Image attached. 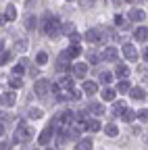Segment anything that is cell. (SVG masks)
<instances>
[{"instance_id": "obj_25", "label": "cell", "mask_w": 148, "mask_h": 150, "mask_svg": "<svg viewBox=\"0 0 148 150\" xmlns=\"http://www.w3.org/2000/svg\"><path fill=\"white\" fill-rule=\"evenodd\" d=\"M35 63H38V65H46L48 63V54L46 52H38V54H35Z\"/></svg>"}, {"instance_id": "obj_42", "label": "cell", "mask_w": 148, "mask_h": 150, "mask_svg": "<svg viewBox=\"0 0 148 150\" xmlns=\"http://www.w3.org/2000/svg\"><path fill=\"white\" fill-rule=\"evenodd\" d=\"M92 2H94V0H79L81 6H88V4H92Z\"/></svg>"}, {"instance_id": "obj_14", "label": "cell", "mask_w": 148, "mask_h": 150, "mask_svg": "<svg viewBox=\"0 0 148 150\" xmlns=\"http://www.w3.org/2000/svg\"><path fill=\"white\" fill-rule=\"evenodd\" d=\"M15 100H17L15 92H6V94H2V106H13Z\"/></svg>"}, {"instance_id": "obj_21", "label": "cell", "mask_w": 148, "mask_h": 150, "mask_svg": "<svg viewBox=\"0 0 148 150\" xmlns=\"http://www.w3.org/2000/svg\"><path fill=\"white\" fill-rule=\"evenodd\" d=\"M132 88H129V81L127 79H119V83H117V92H121V94H125V92H129Z\"/></svg>"}, {"instance_id": "obj_33", "label": "cell", "mask_w": 148, "mask_h": 150, "mask_svg": "<svg viewBox=\"0 0 148 150\" xmlns=\"http://www.w3.org/2000/svg\"><path fill=\"white\" fill-rule=\"evenodd\" d=\"M63 33H67V35L75 33V25H73V23H65V25H63Z\"/></svg>"}, {"instance_id": "obj_6", "label": "cell", "mask_w": 148, "mask_h": 150, "mask_svg": "<svg viewBox=\"0 0 148 150\" xmlns=\"http://www.w3.org/2000/svg\"><path fill=\"white\" fill-rule=\"evenodd\" d=\"M102 59H104V61H108V63H115V61L119 59V50H117V48H113V46L104 48V52H102Z\"/></svg>"}, {"instance_id": "obj_9", "label": "cell", "mask_w": 148, "mask_h": 150, "mask_svg": "<svg viewBox=\"0 0 148 150\" xmlns=\"http://www.w3.org/2000/svg\"><path fill=\"white\" fill-rule=\"evenodd\" d=\"M52 134H54V127L52 125H48L42 134H40V138H38V144H42V146H46L48 142H50V138H52Z\"/></svg>"}, {"instance_id": "obj_40", "label": "cell", "mask_w": 148, "mask_h": 150, "mask_svg": "<svg viewBox=\"0 0 148 150\" xmlns=\"http://www.w3.org/2000/svg\"><path fill=\"white\" fill-rule=\"evenodd\" d=\"M2 150H11V142L8 140H2Z\"/></svg>"}, {"instance_id": "obj_46", "label": "cell", "mask_w": 148, "mask_h": 150, "mask_svg": "<svg viewBox=\"0 0 148 150\" xmlns=\"http://www.w3.org/2000/svg\"><path fill=\"white\" fill-rule=\"evenodd\" d=\"M129 2H132V0H129Z\"/></svg>"}, {"instance_id": "obj_8", "label": "cell", "mask_w": 148, "mask_h": 150, "mask_svg": "<svg viewBox=\"0 0 148 150\" xmlns=\"http://www.w3.org/2000/svg\"><path fill=\"white\" fill-rule=\"evenodd\" d=\"M86 40H88L90 44H100V29H96V27L88 29V31H86Z\"/></svg>"}, {"instance_id": "obj_1", "label": "cell", "mask_w": 148, "mask_h": 150, "mask_svg": "<svg viewBox=\"0 0 148 150\" xmlns=\"http://www.w3.org/2000/svg\"><path fill=\"white\" fill-rule=\"evenodd\" d=\"M42 29H44V33L50 35V38L59 35V31H61V21H59V17L48 15V17L44 19V23H42Z\"/></svg>"}, {"instance_id": "obj_18", "label": "cell", "mask_w": 148, "mask_h": 150, "mask_svg": "<svg viewBox=\"0 0 148 150\" xmlns=\"http://www.w3.org/2000/svg\"><path fill=\"white\" fill-rule=\"evenodd\" d=\"M115 73H117V77H119V79H125L127 75H129V69H127V65H117Z\"/></svg>"}, {"instance_id": "obj_41", "label": "cell", "mask_w": 148, "mask_h": 150, "mask_svg": "<svg viewBox=\"0 0 148 150\" xmlns=\"http://www.w3.org/2000/svg\"><path fill=\"white\" fill-rule=\"evenodd\" d=\"M17 48H19V50H25V48H27V44H25V40H21L19 44H17Z\"/></svg>"}, {"instance_id": "obj_15", "label": "cell", "mask_w": 148, "mask_h": 150, "mask_svg": "<svg viewBox=\"0 0 148 150\" xmlns=\"http://www.w3.org/2000/svg\"><path fill=\"white\" fill-rule=\"evenodd\" d=\"M115 96H117V90H113V88H104V90H102V98H104L106 102L115 100Z\"/></svg>"}, {"instance_id": "obj_34", "label": "cell", "mask_w": 148, "mask_h": 150, "mask_svg": "<svg viewBox=\"0 0 148 150\" xmlns=\"http://www.w3.org/2000/svg\"><path fill=\"white\" fill-rule=\"evenodd\" d=\"M11 61V52L8 50H2V54H0V65H6Z\"/></svg>"}, {"instance_id": "obj_19", "label": "cell", "mask_w": 148, "mask_h": 150, "mask_svg": "<svg viewBox=\"0 0 148 150\" xmlns=\"http://www.w3.org/2000/svg\"><path fill=\"white\" fill-rule=\"evenodd\" d=\"M92 146H94V144H92V140H79L77 142V146H75V150H92Z\"/></svg>"}, {"instance_id": "obj_32", "label": "cell", "mask_w": 148, "mask_h": 150, "mask_svg": "<svg viewBox=\"0 0 148 150\" xmlns=\"http://www.w3.org/2000/svg\"><path fill=\"white\" fill-rule=\"evenodd\" d=\"M27 115H29V119H40V117H42V110H40V108H29Z\"/></svg>"}, {"instance_id": "obj_45", "label": "cell", "mask_w": 148, "mask_h": 150, "mask_svg": "<svg viewBox=\"0 0 148 150\" xmlns=\"http://www.w3.org/2000/svg\"><path fill=\"white\" fill-rule=\"evenodd\" d=\"M46 150H54V148H46Z\"/></svg>"}, {"instance_id": "obj_3", "label": "cell", "mask_w": 148, "mask_h": 150, "mask_svg": "<svg viewBox=\"0 0 148 150\" xmlns=\"http://www.w3.org/2000/svg\"><path fill=\"white\" fill-rule=\"evenodd\" d=\"M50 88H52V83H50L48 79H38V81H35V86H33V92L38 94L40 98H46V94L50 92Z\"/></svg>"}, {"instance_id": "obj_43", "label": "cell", "mask_w": 148, "mask_h": 150, "mask_svg": "<svg viewBox=\"0 0 148 150\" xmlns=\"http://www.w3.org/2000/svg\"><path fill=\"white\" fill-rule=\"evenodd\" d=\"M142 56H144V61L148 63V48H144V52H142Z\"/></svg>"}, {"instance_id": "obj_26", "label": "cell", "mask_w": 148, "mask_h": 150, "mask_svg": "<svg viewBox=\"0 0 148 150\" xmlns=\"http://www.w3.org/2000/svg\"><path fill=\"white\" fill-rule=\"evenodd\" d=\"M67 52L71 54V59H75V56H79V54H81V48H79V44H73Z\"/></svg>"}, {"instance_id": "obj_17", "label": "cell", "mask_w": 148, "mask_h": 150, "mask_svg": "<svg viewBox=\"0 0 148 150\" xmlns=\"http://www.w3.org/2000/svg\"><path fill=\"white\" fill-rule=\"evenodd\" d=\"M129 94H132L134 100H144V98H146V92H144L142 88H132V92H129Z\"/></svg>"}, {"instance_id": "obj_7", "label": "cell", "mask_w": 148, "mask_h": 150, "mask_svg": "<svg viewBox=\"0 0 148 150\" xmlns=\"http://www.w3.org/2000/svg\"><path fill=\"white\" fill-rule=\"evenodd\" d=\"M17 19V8L13 6V4H8L6 8H4V15H2V19H0V23H6V21H15Z\"/></svg>"}, {"instance_id": "obj_2", "label": "cell", "mask_w": 148, "mask_h": 150, "mask_svg": "<svg viewBox=\"0 0 148 150\" xmlns=\"http://www.w3.org/2000/svg\"><path fill=\"white\" fill-rule=\"evenodd\" d=\"M31 136H33V131H31V127H29V125H25V123H21L19 127L15 129V142H17V144L31 142Z\"/></svg>"}, {"instance_id": "obj_5", "label": "cell", "mask_w": 148, "mask_h": 150, "mask_svg": "<svg viewBox=\"0 0 148 150\" xmlns=\"http://www.w3.org/2000/svg\"><path fill=\"white\" fill-rule=\"evenodd\" d=\"M123 54H125V59H127V61H134V63L138 61V50H136L134 44H129V42L123 44Z\"/></svg>"}, {"instance_id": "obj_36", "label": "cell", "mask_w": 148, "mask_h": 150, "mask_svg": "<svg viewBox=\"0 0 148 150\" xmlns=\"http://www.w3.org/2000/svg\"><path fill=\"white\" fill-rule=\"evenodd\" d=\"M19 73H21V75L25 73V65H23V63H21V65H17V67L13 69V75H19Z\"/></svg>"}, {"instance_id": "obj_22", "label": "cell", "mask_w": 148, "mask_h": 150, "mask_svg": "<svg viewBox=\"0 0 148 150\" xmlns=\"http://www.w3.org/2000/svg\"><path fill=\"white\" fill-rule=\"evenodd\" d=\"M125 110H127V106H125L123 102H115V106H113V115H125Z\"/></svg>"}, {"instance_id": "obj_11", "label": "cell", "mask_w": 148, "mask_h": 150, "mask_svg": "<svg viewBox=\"0 0 148 150\" xmlns=\"http://www.w3.org/2000/svg\"><path fill=\"white\" fill-rule=\"evenodd\" d=\"M57 119H59V123H61V125H71V121L75 119V115H73L71 110H63Z\"/></svg>"}, {"instance_id": "obj_44", "label": "cell", "mask_w": 148, "mask_h": 150, "mask_svg": "<svg viewBox=\"0 0 148 150\" xmlns=\"http://www.w3.org/2000/svg\"><path fill=\"white\" fill-rule=\"evenodd\" d=\"M33 4V0H27V6H31Z\"/></svg>"}, {"instance_id": "obj_38", "label": "cell", "mask_w": 148, "mask_h": 150, "mask_svg": "<svg viewBox=\"0 0 148 150\" xmlns=\"http://www.w3.org/2000/svg\"><path fill=\"white\" fill-rule=\"evenodd\" d=\"M69 40H71L73 44H79V35H77V33H71V35H69Z\"/></svg>"}, {"instance_id": "obj_23", "label": "cell", "mask_w": 148, "mask_h": 150, "mask_svg": "<svg viewBox=\"0 0 148 150\" xmlns=\"http://www.w3.org/2000/svg\"><path fill=\"white\" fill-rule=\"evenodd\" d=\"M136 117H138V112H136L134 108H127V110H125V115H123V119H125L127 123H132V121H134Z\"/></svg>"}, {"instance_id": "obj_27", "label": "cell", "mask_w": 148, "mask_h": 150, "mask_svg": "<svg viewBox=\"0 0 148 150\" xmlns=\"http://www.w3.org/2000/svg\"><path fill=\"white\" fill-rule=\"evenodd\" d=\"M8 83H11V88H13V90H17V88H21V86H23V81H21V77H17V75H13V77H11V81H8Z\"/></svg>"}, {"instance_id": "obj_35", "label": "cell", "mask_w": 148, "mask_h": 150, "mask_svg": "<svg viewBox=\"0 0 148 150\" xmlns=\"http://www.w3.org/2000/svg\"><path fill=\"white\" fill-rule=\"evenodd\" d=\"M35 23H38V19H35V17H27V19H25V27H27V29H33Z\"/></svg>"}, {"instance_id": "obj_13", "label": "cell", "mask_w": 148, "mask_h": 150, "mask_svg": "<svg viewBox=\"0 0 148 150\" xmlns=\"http://www.w3.org/2000/svg\"><path fill=\"white\" fill-rule=\"evenodd\" d=\"M129 19H132V21H144L146 13L140 11V8H132V11H129Z\"/></svg>"}, {"instance_id": "obj_16", "label": "cell", "mask_w": 148, "mask_h": 150, "mask_svg": "<svg viewBox=\"0 0 148 150\" xmlns=\"http://www.w3.org/2000/svg\"><path fill=\"white\" fill-rule=\"evenodd\" d=\"M96 90H98V86H96L94 81H84V92L88 94V96H92V94H96Z\"/></svg>"}, {"instance_id": "obj_20", "label": "cell", "mask_w": 148, "mask_h": 150, "mask_svg": "<svg viewBox=\"0 0 148 150\" xmlns=\"http://www.w3.org/2000/svg\"><path fill=\"white\" fill-rule=\"evenodd\" d=\"M104 134H106V136H110V138H115V136L119 134V127H117V125H113V123H108V125L104 127Z\"/></svg>"}, {"instance_id": "obj_4", "label": "cell", "mask_w": 148, "mask_h": 150, "mask_svg": "<svg viewBox=\"0 0 148 150\" xmlns=\"http://www.w3.org/2000/svg\"><path fill=\"white\" fill-rule=\"evenodd\" d=\"M71 69V54L69 52H61L59 61H57V71H67Z\"/></svg>"}, {"instance_id": "obj_31", "label": "cell", "mask_w": 148, "mask_h": 150, "mask_svg": "<svg viewBox=\"0 0 148 150\" xmlns=\"http://www.w3.org/2000/svg\"><path fill=\"white\" fill-rule=\"evenodd\" d=\"M110 79H113V75H110L108 71H104V73H100V83H110Z\"/></svg>"}, {"instance_id": "obj_39", "label": "cell", "mask_w": 148, "mask_h": 150, "mask_svg": "<svg viewBox=\"0 0 148 150\" xmlns=\"http://www.w3.org/2000/svg\"><path fill=\"white\" fill-rule=\"evenodd\" d=\"M71 92H73V94H71L73 100H79V98H81V92H77V90H71Z\"/></svg>"}, {"instance_id": "obj_30", "label": "cell", "mask_w": 148, "mask_h": 150, "mask_svg": "<svg viewBox=\"0 0 148 150\" xmlns=\"http://www.w3.org/2000/svg\"><path fill=\"white\" fill-rule=\"evenodd\" d=\"M88 63H90V65H98V63H100V56H98L96 52H90V54H88Z\"/></svg>"}, {"instance_id": "obj_28", "label": "cell", "mask_w": 148, "mask_h": 150, "mask_svg": "<svg viewBox=\"0 0 148 150\" xmlns=\"http://www.w3.org/2000/svg\"><path fill=\"white\" fill-rule=\"evenodd\" d=\"M90 110L94 112V115H102V112H104L102 104H98V102H94V104H90Z\"/></svg>"}, {"instance_id": "obj_24", "label": "cell", "mask_w": 148, "mask_h": 150, "mask_svg": "<svg viewBox=\"0 0 148 150\" xmlns=\"http://www.w3.org/2000/svg\"><path fill=\"white\" fill-rule=\"evenodd\" d=\"M86 127H88L90 131H100V121H98V119H92V121L86 123Z\"/></svg>"}, {"instance_id": "obj_12", "label": "cell", "mask_w": 148, "mask_h": 150, "mask_svg": "<svg viewBox=\"0 0 148 150\" xmlns=\"http://www.w3.org/2000/svg\"><path fill=\"white\" fill-rule=\"evenodd\" d=\"M134 38H136L138 42H146L148 40V27H138L134 31Z\"/></svg>"}, {"instance_id": "obj_10", "label": "cell", "mask_w": 148, "mask_h": 150, "mask_svg": "<svg viewBox=\"0 0 148 150\" xmlns=\"http://www.w3.org/2000/svg\"><path fill=\"white\" fill-rule=\"evenodd\" d=\"M71 71H73V75H75V77L84 79V77H86V73H88V65H86V63H75Z\"/></svg>"}, {"instance_id": "obj_29", "label": "cell", "mask_w": 148, "mask_h": 150, "mask_svg": "<svg viewBox=\"0 0 148 150\" xmlns=\"http://www.w3.org/2000/svg\"><path fill=\"white\" fill-rule=\"evenodd\" d=\"M61 88H65V90L71 92V88H73V79H71V77H63V79H61Z\"/></svg>"}, {"instance_id": "obj_37", "label": "cell", "mask_w": 148, "mask_h": 150, "mask_svg": "<svg viewBox=\"0 0 148 150\" xmlns=\"http://www.w3.org/2000/svg\"><path fill=\"white\" fill-rule=\"evenodd\" d=\"M138 117H140V121L146 123V121H148V108H142V110L138 112Z\"/></svg>"}]
</instances>
